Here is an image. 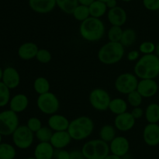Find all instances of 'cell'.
<instances>
[{"mask_svg": "<svg viewBox=\"0 0 159 159\" xmlns=\"http://www.w3.org/2000/svg\"><path fill=\"white\" fill-rule=\"evenodd\" d=\"M26 159H37V158H36V157L34 156V157H27V158H26Z\"/></svg>", "mask_w": 159, "mask_h": 159, "instance_id": "51", "label": "cell"}, {"mask_svg": "<svg viewBox=\"0 0 159 159\" xmlns=\"http://www.w3.org/2000/svg\"><path fill=\"white\" fill-rule=\"evenodd\" d=\"M107 19L112 26H122L126 23L127 15L125 9L120 6H116L109 9L107 12Z\"/></svg>", "mask_w": 159, "mask_h": 159, "instance_id": "15", "label": "cell"}, {"mask_svg": "<svg viewBox=\"0 0 159 159\" xmlns=\"http://www.w3.org/2000/svg\"><path fill=\"white\" fill-rule=\"evenodd\" d=\"M130 113L133 115L134 118L137 120L141 118V117L144 115V111L143 110V108H141V107H135L132 109Z\"/></svg>", "mask_w": 159, "mask_h": 159, "instance_id": "42", "label": "cell"}, {"mask_svg": "<svg viewBox=\"0 0 159 159\" xmlns=\"http://www.w3.org/2000/svg\"><path fill=\"white\" fill-rule=\"evenodd\" d=\"M138 81V78L134 73H124L116 77L114 86L119 93L127 95L137 90Z\"/></svg>", "mask_w": 159, "mask_h": 159, "instance_id": "8", "label": "cell"}, {"mask_svg": "<svg viewBox=\"0 0 159 159\" xmlns=\"http://www.w3.org/2000/svg\"><path fill=\"white\" fill-rule=\"evenodd\" d=\"M9 109L16 113L24 112L29 104V99L24 94H17L9 101Z\"/></svg>", "mask_w": 159, "mask_h": 159, "instance_id": "22", "label": "cell"}, {"mask_svg": "<svg viewBox=\"0 0 159 159\" xmlns=\"http://www.w3.org/2000/svg\"><path fill=\"white\" fill-rule=\"evenodd\" d=\"M69 159H85L82 154V151L79 150H75L70 152V157Z\"/></svg>", "mask_w": 159, "mask_h": 159, "instance_id": "43", "label": "cell"}, {"mask_svg": "<svg viewBox=\"0 0 159 159\" xmlns=\"http://www.w3.org/2000/svg\"><path fill=\"white\" fill-rule=\"evenodd\" d=\"M105 159H122V157H118V156L114 155V154H110Z\"/></svg>", "mask_w": 159, "mask_h": 159, "instance_id": "46", "label": "cell"}, {"mask_svg": "<svg viewBox=\"0 0 159 159\" xmlns=\"http://www.w3.org/2000/svg\"><path fill=\"white\" fill-rule=\"evenodd\" d=\"M143 97L140 94L138 90L130 92L127 94V102L132 106V107H140L142 104Z\"/></svg>", "mask_w": 159, "mask_h": 159, "instance_id": "35", "label": "cell"}, {"mask_svg": "<svg viewBox=\"0 0 159 159\" xmlns=\"http://www.w3.org/2000/svg\"><path fill=\"white\" fill-rule=\"evenodd\" d=\"M155 54L159 58V42L158 43V45H156V48H155Z\"/></svg>", "mask_w": 159, "mask_h": 159, "instance_id": "47", "label": "cell"}, {"mask_svg": "<svg viewBox=\"0 0 159 159\" xmlns=\"http://www.w3.org/2000/svg\"><path fill=\"white\" fill-rule=\"evenodd\" d=\"M137 40L136 31L132 28H127L123 31L122 37L120 39V43L124 45V47L131 46L134 44Z\"/></svg>", "mask_w": 159, "mask_h": 159, "instance_id": "29", "label": "cell"}, {"mask_svg": "<svg viewBox=\"0 0 159 159\" xmlns=\"http://www.w3.org/2000/svg\"><path fill=\"white\" fill-rule=\"evenodd\" d=\"M140 51L138 50H132V51H129L127 55V60L130 62H134V61H138L140 59Z\"/></svg>", "mask_w": 159, "mask_h": 159, "instance_id": "41", "label": "cell"}, {"mask_svg": "<svg viewBox=\"0 0 159 159\" xmlns=\"http://www.w3.org/2000/svg\"><path fill=\"white\" fill-rule=\"evenodd\" d=\"M55 149L50 142H40L36 146L34 156L37 159H53Z\"/></svg>", "mask_w": 159, "mask_h": 159, "instance_id": "20", "label": "cell"}, {"mask_svg": "<svg viewBox=\"0 0 159 159\" xmlns=\"http://www.w3.org/2000/svg\"><path fill=\"white\" fill-rule=\"evenodd\" d=\"M85 159H105L110 154V145L101 139L89 140L82 147Z\"/></svg>", "mask_w": 159, "mask_h": 159, "instance_id": "5", "label": "cell"}, {"mask_svg": "<svg viewBox=\"0 0 159 159\" xmlns=\"http://www.w3.org/2000/svg\"><path fill=\"white\" fill-rule=\"evenodd\" d=\"M89 101L93 108L103 112L109 109L111 98L110 94L104 89L95 88L90 92Z\"/></svg>", "mask_w": 159, "mask_h": 159, "instance_id": "10", "label": "cell"}, {"mask_svg": "<svg viewBox=\"0 0 159 159\" xmlns=\"http://www.w3.org/2000/svg\"><path fill=\"white\" fill-rule=\"evenodd\" d=\"M155 48H156V45H155V43L146 41L139 45V51L143 55L153 54L155 51Z\"/></svg>", "mask_w": 159, "mask_h": 159, "instance_id": "37", "label": "cell"}, {"mask_svg": "<svg viewBox=\"0 0 159 159\" xmlns=\"http://www.w3.org/2000/svg\"><path fill=\"white\" fill-rule=\"evenodd\" d=\"M71 140L72 139L68 130L57 131L53 132L50 143L54 147V149H65L70 144Z\"/></svg>", "mask_w": 159, "mask_h": 159, "instance_id": "18", "label": "cell"}, {"mask_svg": "<svg viewBox=\"0 0 159 159\" xmlns=\"http://www.w3.org/2000/svg\"><path fill=\"white\" fill-rule=\"evenodd\" d=\"M51 84L49 80L43 76H39L36 78L34 82V89L36 93L40 94L48 93L50 91Z\"/></svg>", "mask_w": 159, "mask_h": 159, "instance_id": "26", "label": "cell"}, {"mask_svg": "<svg viewBox=\"0 0 159 159\" xmlns=\"http://www.w3.org/2000/svg\"><path fill=\"white\" fill-rule=\"evenodd\" d=\"M2 81L10 90L18 87V86L20 84V75L18 70L12 66H8L5 68L3 70Z\"/></svg>", "mask_w": 159, "mask_h": 159, "instance_id": "16", "label": "cell"}, {"mask_svg": "<svg viewBox=\"0 0 159 159\" xmlns=\"http://www.w3.org/2000/svg\"><path fill=\"white\" fill-rule=\"evenodd\" d=\"M106 26L103 22L99 18L89 17L82 22L79 26V34L87 41H98L103 37Z\"/></svg>", "mask_w": 159, "mask_h": 159, "instance_id": "2", "label": "cell"}, {"mask_svg": "<svg viewBox=\"0 0 159 159\" xmlns=\"http://www.w3.org/2000/svg\"><path fill=\"white\" fill-rule=\"evenodd\" d=\"M95 0H79V3L81 5H85V6H89Z\"/></svg>", "mask_w": 159, "mask_h": 159, "instance_id": "45", "label": "cell"}, {"mask_svg": "<svg viewBox=\"0 0 159 159\" xmlns=\"http://www.w3.org/2000/svg\"><path fill=\"white\" fill-rule=\"evenodd\" d=\"M121 1L125 2H131V1H133V0H121Z\"/></svg>", "mask_w": 159, "mask_h": 159, "instance_id": "50", "label": "cell"}, {"mask_svg": "<svg viewBox=\"0 0 159 159\" xmlns=\"http://www.w3.org/2000/svg\"><path fill=\"white\" fill-rule=\"evenodd\" d=\"M73 17L78 21H80L81 23L90 17V12L89 6L85 5H78L77 7L75 9L74 12L72 13Z\"/></svg>", "mask_w": 159, "mask_h": 159, "instance_id": "31", "label": "cell"}, {"mask_svg": "<svg viewBox=\"0 0 159 159\" xmlns=\"http://www.w3.org/2000/svg\"><path fill=\"white\" fill-rule=\"evenodd\" d=\"M12 142L16 147L21 150L28 149L34 140V132L26 126H19L12 134Z\"/></svg>", "mask_w": 159, "mask_h": 159, "instance_id": "9", "label": "cell"}, {"mask_svg": "<svg viewBox=\"0 0 159 159\" xmlns=\"http://www.w3.org/2000/svg\"><path fill=\"white\" fill-rule=\"evenodd\" d=\"M29 6L35 12L46 14L51 12L57 5L56 0H29Z\"/></svg>", "mask_w": 159, "mask_h": 159, "instance_id": "17", "label": "cell"}, {"mask_svg": "<svg viewBox=\"0 0 159 159\" xmlns=\"http://www.w3.org/2000/svg\"><path fill=\"white\" fill-rule=\"evenodd\" d=\"M109 110L116 115L127 112V102L120 98L111 99L109 105Z\"/></svg>", "mask_w": 159, "mask_h": 159, "instance_id": "24", "label": "cell"}, {"mask_svg": "<svg viewBox=\"0 0 159 159\" xmlns=\"http://www.w3.org/2000/svg\"><path fill=\"white\" fill-rule=\"evenodd\" d=\"M110 150L112 154L123 157L130 150V142L123 136H117L110 143Z\"/></svg>", "mask_w": 159, "mask_h": 159, "instance_id": "11", "label": "cell"}, {"mask_svg": "<svg viewBox=\"0 0 159 159\" xmlns=\"http://www.w3.org/2000/svg\"><path fill=\"white\" fill-rule=\"evenodd\" d=\"M143 139L144 143L150 147L159 144V125L158 123H148L143 130Z\"/></svg>", "mask_w": 159, "mask_h": 159, "instance_id": "13", "label": "cell"}, {"mask_svg": "<svg viewBox=\"0 0 159 159\" xmlns=\"http://www.w3.org/2000/svg\"><path fill=\"white\" fill-rule=\"evenodd\" d=\"M106 5H107V8L109 9H113V8H115L117 6V2H116V0H108L106 2Z\"/></svg>", "mask_w": 159, "mask_h": 159, "instance_id": "44", "label": "cell"}, {"mask_svg": "<svg viewBox=\"0 0 159 159\" xmlns=\"http://www.w3.org/2000/svg\"><path fill=\"white\" fill-rule=\"evenodd\" d=\"M52 131L49 126H42L37 132H35V137L40 142H50L53 135Z\"/></svg>", "mask_w": 159, "mask_h": 159, "instance_id": "33", "label": "cell"}, {"mask_svg": "<svg viewBox=\"0 0 159 159\" xmlns=\"http://www.w3.org/2000/svg\"><path fill=\"white\" fill-rule=\"evenodd\" d=\"M2 75H3V70L2 69V67L0 66V81H2Z\"/></svg>", "mask_w": 159, "mask_h": 159, "instance_id": "48", "label": "cell"}, {"mask_svg": "<svg viewBox=\"0 0 159 159\" xmlns=\"http://www.w3.org/2000/svg\"><path fill=\"white\" fill-rule=\"evenodd\" d=\"M158 12H159V11H158Z\"/></svg>", "mask_w": 159, "mask_h": 159, "instance_id": "53", "label": "cell"}, {"mask_svg": "<svg viewBox=\"0 0 159 159\" xmlns=\"http://www.w3.org/2000/svg\"><path fill=\"white\" fill-rule=\"evenodd\" d=\"M94 130V122L90 117L82 115L70 122L68 132L74 140H83L91 136Z\"/></svg>", "mask_w": 159, "mask_h": 159, "instance_id": "3", "label": "cell"}, {"mask_svg": "<svg viewBox=\"0 0 159 159\" xmlns=\"http://www.w3.org/2000/svg\"><path fill=\"white\" fill-rule=\"evenodd\" d=\"M99 1H101V2H107V1H108V0H99Z\"/></svg>", "mask_w": 159, "mask_h": 159, "instance_id": "52", "label": "cell"}, {"mask_svg": "<svg viewBox=\"0 0 159 159\" xmlns=\"http://www.w3.org/2000/svg\"><path fill=\"white\" fill-rule=\"evenodd\" d=\"M136 119L133 117L130 112H126L124 113L117 115L114 119V126L117 130L121 132H127L133 129Z\"/></svg>", "mask_w": 159, "mask_h": 159, "instance_id": "14", "label": "cell"}, {"mask_svg": "<svg viewBox=\"0 0 159 159\" xmlns=\"http://www.w3.org/2000/svg\"><path fill=\"white\" fill-rule=\"evenodd\" d=\"M144 8L149 11H159V0H143Z\"/></svg>", "mask_w": 159, "mask_h": 159, "instance_id": "39", "label": "cell"}, {"mask_svg": "<svg viewBox=\"0 0 159 159\" xmlns=\"http://www.w3.org/2000/svg\"><path fill=\"white\" fill-rule=\"evenodd\" d=\"M38 50L39 48L37 44L34 42H25L19 47L17 54L23 60H30L36 58Z\"/></svg>", "mask_w": 159, "mask_h": 159, "instance_id": "21", "label": "cell"}, {"mask_svg": "<svg viewBox=\"0 0 159 159\" xmlns=\"http://www.w3.org/2000/svg\"><path fill=\"white\" fill-rule=\"evenodd\" d=\"M137 90L143 98H152L158 91V84L155 79H141L138 81Z\"/></svg>", "mask_w": 159, "mask_h": 159, "instance_id": "12", "label": "cell"}, {"mask_svg": "<svg viewBox=\"0 0 159 159\" xmlns=\"http://www.w3.org/2000/svg\"><path fill=\"white\" fill-rule=\"evenodd\" d=\"M36 59L39 62L42 64H47L49 63L52 59V55L50 52L48 50L45 49V48H39L38 51H37V56Z\"/></svg>", "mask_w": 159, "mask_h": 159, "instance_id": "36", "label": "cell"}, {"mask_svg": "<svg viewBox=\"0 0 159 159\" xmlns=\"http://www.w3.org/2000/svg\"><path fill=\"white\" fill-rule=\"evenodd\" d=\"M116 127L111 125H104L99 130V139L107 143H110L116 136Z\"/></svg>", "mask_w": 159, "mask_h": 159, "instance_id": "27", "label": "cell"}, {"mask_svg": "<svg viewBox=\"0 0 159 159\" xmlns=\"http://www.w3.org/2000/svg\"><path fill=\"white\" fill-rule=\"evenodd\" d=\"M48 126L54 132L57 131L68 130L69 126L70 121L65 115L60 114H54L51 115L48 118Z\"/></svg>", "mask_w": 159, "mask_h": 159, "instance_id": "19", "label": "cell"}, {"mask_svg": "<svg viewBox=\"0 0 159 159\" xmlns=\"http://www.w3.org/2000/svg\"><path fill=\"white\" fill-rule=\"evenodd\" d=\"M79 4V0H56L57 7L67 14H72Z\"/></svg>", "mask_w": 159, "mask_h": 159, "instance_id": "28", "label": "cell"}, {"mask_svg": "<svg viewBox=\"0 0 159 159\" xmlns=\"http://www.w3.org/2000/svg\"><path fill=\"white\" fill-rule=\"evenodd\" d=\"M89 9L90 17L100 19V17H103L107 13L108 8L103 2L95 0L92 4L89 6Z\"/></svg>", "mask_w": 159, "mask_h": 159, "instance_id": "23", "label": "cell"}, {"mask_svg": "<svg viewBox=\"0 0 159 159\" xmlns=\"http://www.w3.org/2000/svg\"><path fill=\"white\" fill-rule=\"evenodd\" d=\"M10 99V89L2 81H0V108L7 105Z\"/></svg>", "mask_w": 159, "mask_h": 159, "instance_id": "32", "label": "cell"}, {"mask_svg": "<svg viewBox=\"0 0 159 159\" xmlns=\"http://www.w3.org/2000/svg\"><path fill=\"white\" fill-rule=\"evenodd\" d=\"M19 117L13 111L5 110L0 112V133L2 136H10L18 128Z\"/></svg>", "mask_w": 159, "mask_h": 159, "instance_id": "7", "label": "cell"}, {"mask_svg": "<svg viewBox=\"0 0 159 159\" xmlns=\"http://www.w3.org/2000/svg\"><path fill=\"white\" fill-rule=\"evenodd\" d=\"M54 157L56 159H69L70 152L65 149H55Z\"/></svg>", "mask_w": 159, "mask_h": 159, "instance_id": "40", "label": "cell"}, {"mask_svg": "<svg viewBox=\"0 0 159 159\" xmlns=\"http://www.w3.org/2000/svg\"><path fill=\"white\" fill-rule=\"evenodd\" d=\"M16 156V148L8 143H0V159H14Z\"/></svg>", "mask_w": 159, "mask_h": 159, "instance_id": "30", "label": "cell"}, {"mask_svg": "<svg viewBox=\"0 0 159 159\" xmlns=\"http://www.w3.org/2000/svg\"><path fill=\"white\" fill-rule=\"evenodd\" d=\"M144 116L148 123H158L159 122V104L151 103L144 111Z\"/></svg>", "mask_w": 159, "mask_h": 159, "instance_id": "25", "label": "cell"}, {"mask_svg": "<svg viewBox=\"0 0 159 159\" xmlns=\"http://www.w3.org/2000/svg\"><path fill=\"white\" fill-rule=\"evenodd\" d=\"M134 73L140 79H155L159 76V58L155 53L143 55L136 62Z\"/></svg>", "mask_w": 159, "mask_h": 159, "instance_id": "1", "label": "cell"}, {"mask_svg": "<svg viewBox=\"0 0 159 159\" xmlns=\"http://www.w3.org/2000/svg\"><path fill=\"white\" fill-rule=\"evenodd\" d=\"M37 105L39 110L45 115H54L60 108V101L52 92L40 94L37 99Z\"/></svg>", "mask_w": 159, "mask_h": 159, "instance_id": "6", "label": "cell"}, {"mask_svg": "<svg viewBox=\"0 0 159 159\" xmlns=\"http://www.w3.org/2000/svg\"><path fill=\"white\" fill-rule=\"evenodd\" d=\"M2 134L0 133V143H2Z\"/></svg>", "mask_w": 159, "mask_h": 159, "instance_id": "49", "label": "cell"}, {"mask_svg": "<svg viewBox=\"0 0 159 159\" xmlns=\"http://www.w3.org/2000/svg\"><path fill=\"white\" fill-rule=\"evenodd\" d=\"M124 53V47L120 42L109 41L99 48L98 59L102 64L113 65L123 59Z\"/></svg>", "mask_w": 159, "mask_h": 159, "instance_id": "4", "label": "cell"}, {"mask_svg": "<svg viewBox=\"0 0 159 159\" xmlns=\"http://www.w3.org/2000/svg\"><path fill=\"white\" fill-rule=\"evenodd\" d=\"M26 126L32 131L33 132H37L40 128L42 127V123L38 118L37 117H31L27 120Z\"/></svg>", "mask_w": 159, "mask_h": 159, "instance_id": "38", "label": "cell"}, {"mask_svg": "<svg viewBox=\"0 0 159 159\" xmlns=\"http://www.w3.org/2000/svg\"><path fill=\"white\" fill-rule=\"evenodd\" d=\"M123 31L124 30L121 28V26H112L107 32L109 41L112 42H120L122 37Z\"/></svg>", "mask_w": 159, "mask_h": 159, "instance_id": "34", "label": "cell"}]
</instances>
